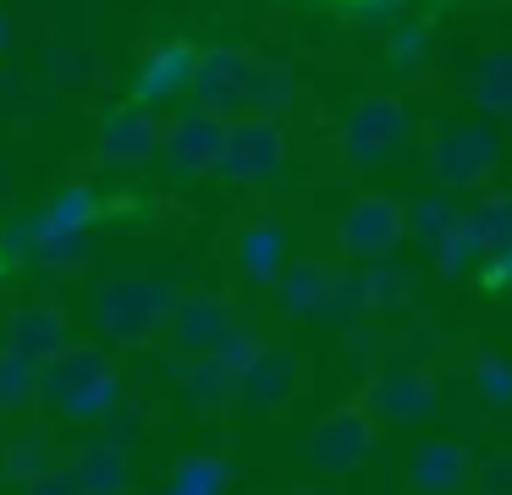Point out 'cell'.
Listing matches in <instances>:
<instances>
[{
	"label": "cell",
	"mask_w": 512,
	"mask_h": 495,
	"mask_svg": "<svg viewBox=\"0 0 512 495\" xmlns=\"http://www.w3.org/2000/svg\"><path fill=\"white\" fill-rule=\"evenodd\" d=\"M39 396L61 418H111L122 407V374L105 347H67L39 369Z\"/></svg>",
	"instance_id": "obj_1"
},
{
	"label": "cell",
	"mask_w": 512,
	"mask_h": 495,
	"mask_svg": "<svg viewBox=\"0 0 512 495\" xmlns=\"http://www.w3.org/2000/svg\"><path fill=\"white\" fill-rule=\"evenodd\" d=\"M182 292L166 281H149V275H122V281H105L94 297V325L105 330V341L116 347H144L155 330L171 325Z\"/></svg>",
	"instance_id": "obj_2"
},
{
	"label": "cell",
	"mask_w": 512,
	"mask_h": 495,
	"mask_svg": "<svg viewBox=\"0 0 512 495\" xmlns=\"http://www.w3.org/2000/svg\"><path fill=\"white\" fill-rule=\"evenodd\" d=\"M501 165V132L490 121H446L430 143V176L452 187H485Z\"/></svg>",
	"instance_id": "obj_3"
},
{
	"label": "cell",
	"mask_w": 512,
	"mask_h": 495,
	"mask_svg": "<svg viewBox=\"0 0 512 495\" xmlns=\"http://www.w3.org/2000/svg\"><path fill=\"white\" fill-rule=\"evenodd\" d=\"M408 132H413V110L397 94L358 99L342 121V154L347 165H380L408 143Z\"/></svg>",
	"instance_id": "obj_4"
},
{
	"label": "cell",
	"mask_w": 512,
	"mask_h": 495,
	"mask_svg": "<svg viewBox=\"0 0 512 495\" xmlns=\"http://www.w3.org/2000/svg\"><path fill=\"white\" fill-rule=\"evenodd\" d=\"M441 407V385L424 363H386L369 385V413L380 424H424Z\"/></svg>",
	"instance_id": "obj_5"
},
{
	"label": "cell",
	"mask_w": 512,
	"mask_h": 495,
	"mask_svg": "<svg viewBox=\"0 0 512 495\" xmlns=\"http://www.w3.org/2000/svg\"><path fill=\"white\" fill-rule=\"evenodd\" d=\"M281 160H287V132H281V121L276 116H237L226 127V149H221L215 171L232 176V182H259Z\"/></svg>",
	"instance_id": "obj_6"
},
{
	"label": "cell",
	"mask_w": 512,
	"mask_h": 495,
	"mask_svg": "<svg viewBox=\"0 0 512 495\" xmlns=\"http://www.w3.org/2000/svg\"><path fill=\"white\" fill-rule=\"evenodd\" d=\"M369 451H375L369 407H331V413L309 429V462L325 473H353Z\"/></svg>",
	"instance_id": "obj_7"
},
{
	"label": "cell",
	"mask_w": 512,
	"mask_h": 495,
	"mask_svg": "<svg viewBox=\"0 0 512 495\" xmlns=\"http://www.w3.org/2000/svg\"><path fill=\"white\" fill-rule=\"evenodd\" d=\"M226 127L232 121L215 116V110H182L177 121L166 127V143H160V154H166V165L177 176H204L221 165V149H226Z\"/></svg>",
	"instance_id": "obj_8"
},
{
	"label": "cell",
	"mask_w": 512,
	"mask_h": 495,
	"mask_svg": "<svg viewBox=\"0 0 512 495\" xmlns=\"http://www.w3.org/2000/svg\"><path fill=\"white\" fill-rule=\"evenodd\" d=\"M171 341H177L188 358H210V352H221L226 341L237 336V314L226 297L215 292H182L177 314H171Z\"/></svg>",
	"instance_id": "obj_9"
},
{
	"label": "cell",
	"mask_w": 512,
	"mask_h": 495,
	"mask_svg": "<svg viewBox=\"0 0 512 495\" xmlns=\"http://www.w3.org/2000/svg\"><path fill=\"white\" fill-rule=\"evenodd\" d=\"M248 77H254V55L243 50H199V66H193V105L199 110H248Z\"/></svg>",
	"instance_id": "obj_10"
},
{
	"label": "cell",
	"mask_w": 512,
	"mask_h": 495,
	"mask_svg": "<svg viewBox=\"0 0 512 495\" xmlns=\"http://www.w3.org/2000/svg\"><path fill=\"white\" fill-rule=\"evenodd\" d=\"M402 237H408V209L380 198V193L358 198L342 215V248L353 259H386V253H397Z\"/></svg>",
	"instance_id": "obj_11"
},
{
	"label": "cell",
	"mask_w": 512,
	"mask_h": 495,
	"mask_svg": "<svg viewBox=\"0 0 512 495\" xmlns=\"http://www.w3.org/2000/svg\"><path fill=\"white\" fill-rule=\"evenodd\" d=\"M292 396H298V352L292 347H259V358L237 369V402L248 413H276Z\"/></svg>",
	"instance_id": "obj_12"
},
{
	"label": "cell",
	"mask_w": 512,
	"mask_h": 495,
	"mask_svg": "<svg viewBox=\"0 0 512 495\" xmlns=\"http://www.w3.org/2000/svg\"><path fill=\"white\" fill-rule=\"evenodd\" d=\"M67 347H72L67 314H61V308H50V303H39V308H17L12 325H6V352H17V358L34 363V369L56 363Z\"/></svg>",
	"instance_id": "obj_13"
},
{
	"label": "cell",
	"mask_w": 512,
	"mask_h": 495,
	"mask_svg": "<svg viewBox=\"0 0 512 495\" xmlns=\"http://www.w3.org/2000/svg\"><path fill=\"white\" fill-rule=\"evenodd\" d=\"M160 143H166V132L155 127V116L144 105H122L100 121V160L105 165H144L160 154Z\"/></svg>",
	"instance_id": "obj_14"
},
{
	"label": "cell",
	"mask_w": 512,
	"mask_h": 495,
	"mask_svg": "<svg viewBox=\"0 0 512 495\" xmlns=\"http://www.w3.org/2000/svg\"><path fill=\"white\" fill-rule=\"evenodd\" d=\"M474 473H479L474 457H468V446H457V440H424L408 457V484L419 495H463Z\"/></svg>",
	"instance_id": "obj_15"
},
{
	"label": "cell",
	"mask_w": 512,
	"mask_h": 495,
	"mask_svg": "<svg viewBox=\"0 0 512 495\" xmlns=\"http://www.w3.org/2000/svg\"><path fill=\"white\" fill-rule=\"evenodd\" d=\"M67 468H72L83 495H127L133 490V462L111 440H89V446L67 451Z\"/></svg>",
	"instance_id": "obj_16"
},
{
	"label": "cell",
	"mask_w": 512,
	"mask_h": 495,
	"mask_svg": "<svg viewBox=\"0 0 512 495\" xmlns=\"http://www.w3.org/2000/svg\"><path fill=\"white\" fill-rule=\"evenodd\" d=\"M276 297H281V308L298 314V319H331L336 270H320V264H287V275L276 281Z\"/></svg>",
	"instance_id": "obj_17"
},
{
	"label": "cell",
	"mask_w": 512,
	"mask_h": 495,
	"mask_svg": "<svg viewBox=\"0 0 512 495\" xmlns=\"http://www.w3.org/2000/svg\"><path fill=\"white\" fill-rule=\"evenodd\" d=\"M237 264H243L248 281L276 286L281 275H287V231H281V220H254V226L237 237Z\"/></svg>",
	"instance_id": "obj_18"
},
{
	"label": "cell",
	"mask_w": 512,
	"mask_h": 495,
	"mask_svg": "<svg viewBox=\"0 0 512 495\" xmlns=\"http://www.w3.org/2000/svg\"><path fill=\"white\" fill-rule=\"evenodd\" d=\"M177 391H182V402L188 407H199V413H215V407H226V402H237V369L226 358H188L182 363V374H177Z\"/></svg>",
	"instance_id": "obj_19"
},
{
	"label": "cell",
	"mask_w": 512,
	"mask_h": 495,
	"mask_svg": "<svg viewBox=\"0 0 512 495\" xmlns=\"http://www.w3.org/2000/svg\"><path fill=\"white\" fill-rule=\"evenodd\" d=\"M193 66H199V50L188 44H160V50L144 55V72H138L133 94L138 99H171L193 83Z\"/></svg>",
	"instance_id": "obj_20"
},
{
	"label": "cell",
	"mask_w": 512,
	"mask_h": 495,
	"mask_svg": "<svg viewBox=\"0 0 512 495\" xmlns=\"http://www.w3.org/2000/svg\"><path fill=\"white\" fill-rule=\"evenodd\" d=\"M463 215H468V226H474L485 259L512 248V187H485V193L474 198V209H463Z\"/></svg>",
	"instance_id": "obj_21"
},
{
	"label": "cell",
	"mask_w": 512,
	"mask_h": 495,
	"mask_svg": "<svg viewBox=\"0 0 512 495\" xmlns=\"http://www.w3.org/2000/svg\"><path fill=\"white\" fill-rule=\"evenodd\" d=\"M226 484H232V473H226L221 457H210V451H188V457L171 468V479L160 484V495H226Z\"/></svg>",
	"instance_id": "obj_22"
},
{
	"label": "cell",
	"mask_w": 512,
	"mask_h": 495,
	"mask_svg": "<svg viewBox=\"0 0 512 495\" xmlns=\"http://www.w3.org/2000/svg\"><path fill=\"white\" fill-rule=\"evenodd\" d=\"M468 99L479 110H496V116H512V50H490L485 61L468 77Z\"/></svg>",
	"instance_id": "obj_23"
},
{
	"label": "cell",
	"mask_w": 512,
	"mask_h": 495,
	"mask_svg": "<svg viewBox=\"0 0 512 495\" xmlns=\"http://www.w3.org/2000/svg\"><path fill=\"white\" fill-rule=\"evenodd\" d=\"M457 215H463V209L452 204V193H446V187H430V193H419L408 204V237H419L424 248H435V242L457 226Z\"/></svg>",
	"instance_id": "obj_24"
},
{
	"label": "cell",
	"mask_w": 512,
	"mask_h": 495,
	"mask_svg": "<svg viewBox=\"0 0 512 495\" xmlns=\"http://www.w3.org/2000/svg\"><path fill=\"white\" fill-rule=\"evenodd\" d=\"M298 83H292L287 66L276 61H254V77H248V116H281L292 105Z\"/></svg>",
	"instance_id": "obj_25"
},
{
	"label": "cell",
	"mask_w": 512,
	"mask_h": 495,
	"mask_svg": "<svg viewBox=\"0 0 512 495\" xmlns=\"http://www.w3.org/2000/svg\"><path fill=\"white\" fill-rule=\"evenodd\" d=\"M61 451L50 446V435H23L17 440L12 451H6V462H0V473H6V479L17 484V490H23V484H34V479H45L50 468H61Z\"/></svg>",
	"instance_id": "obj_26"
},
{
	"label": "cell",
	"mask_w": 512,
	"mask_h": 495,
	"mask_svg": "<svg viewBox=\"0 0 512 495\" xmlns=\"http://www.w3.org/2000/svg\"><path fill=\"white\" fill-rule=\"evenodd\" d=\"M34 396H39V369L0 347V413H23Z\"/></svg>",
	"instance_id": "obj_27"
},
{
	"label": "cell",
	"mask_w": 512,
	"mask_h": 495,
	"mask_svg": "<svg viewBox=\"0 0 512 495\" xmlns=\"http://www.w3.org/2000/svg\"><path fill=\"white\" fill-rule=\"evenodd\" d=\"M430 253H435V270H441V275H457V270H468L474 259H485V253H479L474 226H468V215H457V226L446 231V237L435 242Z\"/></svg>",
	"instance_id": "obj_28"
},
{
	"label": "cell",
	"mask_w": 512,
	"mask_h": 495,
	"mask_svg": "<svg viewBox=\"0 0 512 495\" xmlns=\"http://www.w3.org/2000/svg\"><path fill=\"white\" fill-rule=\"evenodd\" d=\"M364 314H375V297H369V270L336 275V297H331V319L336 325H358Z\"/></svg>",
	"instance_id": "obj_29"
},
{
	"label": "cell",
	"mask_w": 512,
	"mask_h": 495,
	"mask_svg": "<svg viewBox=\"0 0 512 495\" xmlns=\"http://www.w3.org/2000/svg\"><path fill=\"white\" fill-rule=\"evenodd\" d=\"M89 215H94L89 187H67V193L50 198V209H45L39 226H45V231H89Z\"/></svg>",
	"instance_id": "obj_30"
},
{
	"label": "cell",
	"mask_w": 512,
	"mask_h": 495,
	"mask_svg": "<svg viewBox=\"0 0 512 495\" xmlns=\"http://www.w3.org/2000/svg\"><path fill=\"white\" fill-rule=\"evenodd\" d=\"M474 385L485 407H512V358H496V352H479L474 363Z\"/></svg>",
	"instance_id": "obj_31"
},
{
	"label": "cell",
	"mask_w": 512,
	"mask_h": 495,
	"mask_svg": "<svg viewBox=\"0 0 512 495\" xmlns=\"http://www.w3.org/2000/svg\"><path fill=\"white\" fill-rule=\"evenodd\" d=\"M369 297H375V314H391V308L413 303V281L402 270H369Z\"/></svg>",
	"instance_id": "obj_32"
},
{
	"label": "cell",
	"mask_w": 512,
	"mask_h": 495,
	"mask_svg": "<svg viewBox=\"0 0 512 495\" xmlns=\"http://www.w3.org/2000/svg\"><path fill=\"white\" fill-rule=\"evenodd\" d=\"M424 44H430V33H424V28H397V33H391L397 66H419L424 61Z\"/></svg>",
	"instance_id": "obj_33"
},
{
	"label": "cell",
	"mask_w": 512,
	"mask_h": 495,
	"mask_svg": "<svg viewBox=\"0 0 512 495\" xmlns=\"http://www.w3.org/2000/svg\"><path fill=\"white\" fill-rule=\"evenodd\" d=\"M23 495H83V490H78V479H72V468L61 462V468H50V473H45V479L23 484Z\"/></svg>",
	"instance_id": "obj_34"
},
{
	"label": "cell",
	"mask_w": 512,
	"mask_h": 495,
	"mask_svg": "<svg viewBox=\"0 0 512 495\" xmlns=\"http://www.w3.org/2000/svg\"><path fill=\"white\" fill-rule=\"evenodd\" d=\"M479 479H485V495H512V451L490 457L485 468H479Z\"/></svg>",
	"instance_id": "obj_35"
},
{
	"label": "cell",
	"mask_w": 512,
	"mask_h": 495,
	"mask_svg": "<svg viewBox=\"0 0 512 495\" xmlns=\"http://www.w3.org/2000/svg\"><path fill=\"white\" fill-rule=\"evenodd\" d=\"M6 182H12V171H6V165H0V193H6Z\"/></svg>",
	"instance_id": "obj_36"
},
{
	"label": "cell",
	"mask_w": 512,
	"mask_h": 495,
	"mask_svg": "<svg viewBox=\"0 0 512 495\" xmlns=\"http://www.w3.org/2000/svg\"><path fill=\"white\" fill-rule=\"evenodd\" d=\"M0 50H6V17H0Z\"/></svg>",
	"instance_id": "obj_37"
},
{
	"label": "cell",
	"mask_w": 512,
	"mask_h": 495,
	"mask_svg": "<svg viewBox=\"0 0 512 495\" xmlns=\"http://www.w3.org/2000/svg\"><path fill=\"white\" fill-rule=\"evenodd\" d=\"M507 138H512V116H507Z\"/></svg>",
	"instance_id": "obj_38"
}]
</instances>
